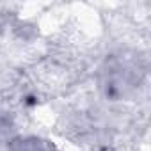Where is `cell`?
<instances>
[{
	"mask_svg": "<svg viewBox=\"0 0 151 151\" xmlns=\"http://www.w3.org/2000/svg\"><path fill=\"white\" fill-rule=\"evenodd\" d=\"M9 151H55L53 146L46 140L36 139V137H27V139H16Z\"/></svg>",
	"mask_w": 151,
	"mask_h": 151,
	"instance_id": "6da1fadb",
	"label": "cell"
}]
</instances>
